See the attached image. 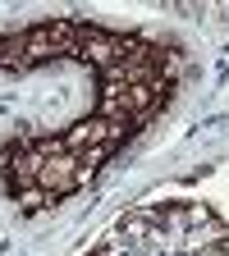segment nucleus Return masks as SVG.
Returning <instances> with one entry per match:
<instances>
[{
  "instance_id": "nucleus-2",
  "label": "nucleus",
  "mask_w": 229,
  "mask_h": 256,
  "mask_svg": "<svg viewBox=\"0 0 229 256\" xmlns=\"http://www.w3.org/2000/svg\"><path fill=\"white\" fill-rule=\"evenodd\" d=\"M78 178H83L78 156H74V151H55L46 165H42V174H37V188H46L51 197H64V192L78 188Z\"/></svg>"
},
{
  "instance_id": "nucleus-1",
  "label": "nucleus",
  "mask_w": 229,
  "mask_h": 256,
  "mask_svg": "<svg viewBox=\"0 0 229 256\" xmlns=\"http://www.w3.org/2000/svg\"><path fill=\"white\" fill-rule=\"evenodd\" d=\"M64 50H78V28L74 23H51V28H32L28 32V50H23V69L37 60H55Z\"/></svg>"
}]
</instances>
